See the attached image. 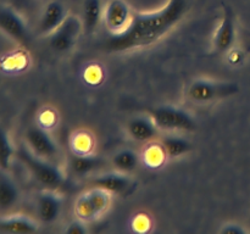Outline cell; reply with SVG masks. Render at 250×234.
I'll return each instance as SVG.
<instances>
[{"instance_id":"cell-1","label":"cell","mask_w":250,"mask_h":234,"mask_svg":"<svg viewBox=\"0 0 250 234\" xmlns=\"http://www.w3.org/2000/svg\"><path fill=\"white\" fill-rule=\"evenodd\" d=\"M189 9V0H168L153 12H133L128 27L121 33L111 34L103 43L106 53H127L158 43L175 28Z\"/></svg>"},{"instance_id":"cell-2","label":"cell","mask_w":250,"mask_h":234,"mask_svg":"<svg viewBox=\"0 0 250 234\" xmlns=\"http://www.w3.org/2000/svg\"><path fill=\"white\" fill-rule=\"evenodd\" d=\"M15 155L23 163L32 177L36 179V182L45 189L58 190L65 185V175L61 168L54 165L51 161L34 155L29 149L24 148V146H20Z\"/></svg>"},{"instance_id":"cell-3","label":"cell","mask_w":250,"mask_h":234,"mask_svg":"<svg viewBox=\"0 0 250 234\" xmlns=\"http://www.w3.org/2000/svg\"><path fill=\"white\" fill-rule=\"evenodd\" d=\"M111 196L109 192L98 187H92L83 192L78 195L73 204V214L76 218L85 223L100 218L109 210Z\"/></svg>"},{"instance_id":"cell-4","label":"cell","mask_w":250,"mask_h":234,"mask_svg":"<svg viewBox=\"0 0 250 234\" xmlns=\"http://www.w3.org/2000/svg\"><path fill=\"white\" fill-rule=\"evenodd\" d=\"M149 116L159 129L168 132H193L197 122L192 115L181 107L163 105L149 109Z\"/></svg>"},{"instance_id":"cell-5","label":"cell","mask_w":250,"mask_h":234,"mask_svg":"<svg viewBox=\"0 0 250 234\" xmlns=\"http://www.w3.org/2000/svg\"><path fill=\"white\" fill-rule=\"evenodd\" d=\"M238 90L239 87L236 83L195 79L188 85L187 97L188 99L197 104H209V102L234 95Z\"/></svg>"},{"instance_id":"cell-6","label":"cell","mask_w":250,"mask_h":234,"mask_svg":"<svg viewBox=\"0 0 250 234\" xmlns=\"http://www.w3.org/2000/svg\"><path fill=\"white\" fill-rule=\"evenodd\" d=\"M82 31V20L67 15L65 21L50 34V48L56 53H67L75 46Z\"/></svg>"},{"instance_id":"cell-7","label":"cell","mask_w":250,"mask_h":234,"mask_svg":"<svg viewBox=\"0 0 250 234\" xmlns=\"http://www.w3.org/2000/svg\"><path fill=\"white\" fill-rule=\"evenodd\" d=\"M24 139L29 150L39 157L51 161L59 155L58 144L43 127L31 126L26 131Z\"/></svg>"},{"instance_id":"cell-8","label":"cell","mask_w":250,"mask_h":234,"mask_svg":"<svg viewBox=\"0 0 250 234\" xmlns=\"http://www.w3.org/2000/svg\"><path fill=\"white\" fill-rule=\"evenodd\" d=\"M92 187L102 188L109 192L111 195L128 196L136 190L137 183L128 176V173L112 171V172L103 173L90 180Z\"/></svg>"},{"instance_id":"cell-9","label":"cell","mask_w":250,"mask_h":234,"mask_svg":"<svg viewBox=\"0 0 250 234\" xmlns=\"http://www.w3.org/2000/svg\"><path fill=\"white\" fill-rule=\"evenodd\" d=\"M0 29L23 46L31 44V34L21 16L10 7L0 6Z\"/></svg>"},{"instance_id":"cell-10","label":"cell","mask_w":250,"mask_h":234,"mask_svg":"<svg viewBox=\"0 0 250 234\" xmlns=\"http://www.w3.org/2000/svg\"><path fill=\"white\" fill-rule=\"evenodd\" d=\"M133 12L125 0H110L104 7L103 20L111 34H117L128 27Z\"/></svg>"},{"instance_id":"cell-11","label":"cell","mask_w":250,"mask_h":234,"mask_svg":"<svg viewBox=\"0 0 250 234\" xmlns=\"http://www.w3.org/2000/svg\"><path fill=\"white\" fill-rule=\"evenodd\" d=\"M236 41V17L232 7L224 5V16L214 36L215 54H225L231 50Z\"/></svg>"},{"instance_id":"cell-12","label":"cell","mask_w":250,"mask_h":234,"mask_svg":"<svg viewBox=\"0 0 250 234\" xmlns=\"http://www.w3.org/2000/svg\"><path fill=\"white\" fill-rule=\"evenodd\" d=\"M62 207V197L56 190L45 189L37 197V214L44 224H51L59 218Z\"/></svg>"},{"instance_id":"cell-13","label":"cell","mask_w":250,"mask_h":234,"mask_svg":"<svg viewBox=\"0 0 250 234\" xmlns=\"http://www.w3.org/2000/svg\"><path fill=\"white\" fill-rule=\"evenodd\" d=\"M67 17L66 9L60 1L53 0L48 2L41 16L38 29L42 34H51Z\"/></svg>"},{"instance_id":"cell-14","label":"cell","mask_w":250,"mask_h":234,"mask_svg":"<svg viewBox=\"0 0 250 234\" xmlns=\"http://www.w3.org/2000/svg\"><path fill=\"white\" fill-rule=\"evenodd\" d=\"M127 133L128 136L133 139L134 141L138 143H148V141L153 140L158 136L159 128L151 117H136L132 118L131 121L127 123Z\"/></svg>"},{"instance_id":"cell-15","label":"cell","mask_w":250,"mask_h":234,"mask_svg":"<svg viewBox=\"0 0 250 234\" xmlns=\"http://www.w3.org/2000/svg\"><path fill=\"white\" fill-rule=\"evenodd\" d=\"M38 228V223L31 217L22 214L0 217V232L4 233H34Z\"/></svg>"},{"instance_id":"cell-16","label":"cell","mask_w":250,"mask_h":234,"mask_svg":"<svg viewBox=\"0 0 250 234\" xmlns=\"http://www.w3.org/2000/svg\"><path fill=\"white\" fill-rule=\"evenodd\" d=\"M20 200V192L11 178L0 168V211L6 212L14 209Z\"/></svg>"},{"instance_id":"cell-17","label":"cell","mask_w":250,"mask_h":234,"mask_svg":"<svg viewBox=\"0 0 250 234\" xmlns=\"http://www.w3.org/2000/svg\"><path fill=\"white\" fill-rule=\"evenodd\" d=\"M104 166V160L100 156L90 154H75L70 158V168L75 175L85 176Z\"/></svg>"},{"instance_id":"cell-18","label":"cell","mask_w":250,"mask_h":234,"mask_svg":"<svg viewBox=\"0 0 250 234\" xmlns=\"http://www.w3.org/2000/svg\"><path fill=\"white\" fill-rule=\"evenodd\" d=\"M103 14H104V6L102 0H84L82 15L83 31L87 33H93L99 26Z\"/></svg>"},{"instance_id":"cell-19","label":"cell","mask_w":250,"mask_h":234,"mask_svg":"<svg viewBox=\"0 0 250 234\" xmlns=\"http://www.w3.org/2000/svg\"><path fill=\"white\" fill-rule=\"evenodd\" d=\"M112 166L116 171L129 175L139 166L138 154L131 149H122L112 156Z\"/></svg>"},{"instance_id":"cell-20","label":"cell","mask_w":250,"mask_h":234,"mask_svg":"<svg viewBox=\"0 0 250 234\" xmlns=\"http://www.w3.org/2000/svg\"><path fill=\"white\" fill-rule=\"evenodd\" d=\"M161 148L165 153L166 158H177L186 155L192 150V144L183 138L177 136H167L161 141Z\"/></svg>"},{"instance_id":"cell-21","label":"cell","mask_w":250,"mask_h":234,"mask_svg":"<svg viewBox=\"0 0 250 234\" xmlns=\"http://www.w3.org/2000/svg\"><path fill=\"white\" fill-rule=\"evenodd\" d=\"M16 154L7 133L0 127V168L7 171L11 165V160Z\"/></svg>"},{"instance_id":"cell-22","label":"cell","mask_w":250,"mask_h":234,"mask_svg":"<svg viewBox=\"0 0 250 234\" xmlns=\"http://www.w3.org/2000/svg\"><path fill=\"white\" fill-rule=\"evenodd\" d=\"M166 160L165 153H164L161 145H151L144 153V161L146 162V165L150 166V167H159V166L163 165L164 161Z\"/></svg>"},{"instance_id":"cell-23","label":"cell","mask_w":250,"mask_h":234,"mask_svg":"<svg viewBox=\"0 0 250 234\" xmlns=\"http://www.w3.org/2000/svg\"><path fill=\"white\" fill-rule=\"evenodd\" d=\"M85 224H87L85 222L76 218L75 221L71 222V223L68 224V227H66L65 232L68 234H84L88 232L87 226H85Z\"/></svg>"},{"instance_id":"cell-24","label":"cell","mask_w":250,"mask_h":234,"mask_svg":"<svg viewBox=\"0 0 250 234\" xmlns=\"http://www.w3.org/2000/svg\"><path fill=\"white\" fill-rule=\"evenodd\" d=\"M220 233H226V234H246L247 229L244 228L242 224L238 223H227L224 226L220 231Z\"/></svg>"},{"instance_id":"cell-25","label":"cell","mask_w":250,"mask_h":234,"mask_svg":"<svg viewBox=\"0 0 250 234\" xmlns=\"http://www.w3.org/2000/svg\"><path fill=\"white\" fill-rule=\"evenodd\" d=\"M15 1H16L17 4H24V2H28V1H31V0H15Z\"/></svg>"}]
</instances>
